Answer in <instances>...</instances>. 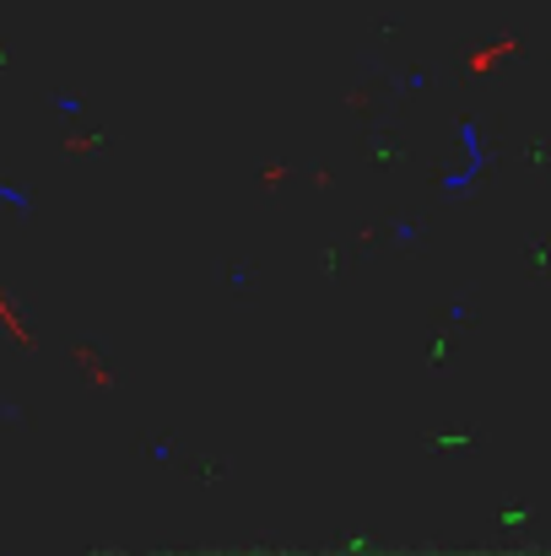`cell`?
Wrapping results in <instances>:
<instances>
[{
  "instance_id": "6da1fadb",
  "label": "cell",
  "mask_w": 551,
  "mask_h": 556,
  "mask_svg": "<svg viewBox=\"0 0 551 556\" xmlns=\"http://www.w3.org/2000/svg\"><path fill=\"white\" fill-rule=\"evenodd\" d=\"M460 141H465V174H454V179H449V189L476 185V174L487 168V152H481V136H476V125H465V130H460Z\"/></svg>"
}]
</instances>
